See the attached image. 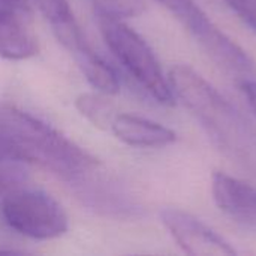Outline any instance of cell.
<instances>
[{"label":"cell","mask_w":256,"mask_h":256,"mask_svg":"<svg viewBox=\"0 0 256 256\" xmlns=\"http://www.w3.org/2000/svg\"><path fill=\"white\" fill-rule=\"evenodd\" d=\"M100 33L122 66L159 104L172 105L174 94L148 44L117 18L98 15Z\"/></svg>","instance_id":"obj_3"},{"label":"cell","mask_w":256,"mask_h":256,"mask_svg":"<svg viewBox=\"0 0 256 256\" xmlns=\"http://www.w3.org/2000/svg\"><path fill=\"white\" fill-rule=\"evenodd\" d=\"M33 3L51 24L58 42L70 52L86 42L69 6V0H33Z\"/></svg>","instance_id":"obj_9"},{"label":"cell","mask_w":256,"mask_h":256,"mask_svg":"<svg viewBox=\"0 0 256 256\" xmlns=\"http://www.w3.org/2000/svg\"><path fill=\"white\" fill-rule=\"evenodd\" d=\"M104 93H81L75 99V106L82 117H86L93 126L99 129L111 128V123L117 114L111 102Z\"/></svg>","instance_id":"obj_11"},{"label":"cell","mask_w":256,"mask_h":256,"mask_svg":"<svg viewBox=\"0 0 256 256\" xmlns=\"http://www.w3.org/2000/svg\"><path fill=\"white\" fill-rule=\"evenodd\" d=\"M96 14L108 18H129L136 16L144 10L142 0H90Z\"/></svg>","instance_id":"obj_12"},{"label":"cell","mask_w":256,"mask_h":256,"mask_svg":"<svg viewBox=\"0 0 256 256\" xmlns=\"http://www.w3.org/2000/svg\"><path fill=\"white\" fill-rule=\"evenodd\" d=\"M230 9L256 33V0H225Z\"/></svg>","instance_id":"obj_14"},{"label":"cell","mask_w":256,"mask_h":256,"mask_svg":"<svg viewBox=\"0 0 256 256\" xmlns=\"http://www.w3.org/2000/svg\"><path fill=\"white\" fill-rule=\"evenodd\" d=\"M27 177L26 171L16 162L0 160V196H6L21 188H24Z\"/></svg>","instance_id":"obj_13"},{"label":"cell","mask_w":256,"mask_h":256,"mask_svg":"<svg viewBox=\"0 0 256 256\" xmlns=\"http://www.w3.org/2000/svg\"><path fill=\"white\" fill-rule=\"evenodd\" d=\"M0 160L36 165L70 183L98 166V160L74 141L10 104H0Z\"/></svg>","instance_id":"obj_1"},{"label":"cell","mask_w":256,"mask_h":256,"mask_svg":"<svg viewBox=\"0 0 256 256\" xmlns=\"http://www.w3.org/2000/svg\"><path fill=\"white\" fill-rule=\"evenodd\" d=\"M162 224L170 231L178 248L192 256H232L236 249L220 234L190 213L178 208H165Z\"/></svg>","instance_id":"obj_5"},{"label":"cell","mask_w":256,"mask_h":256,"mask_svg":"<svg viewBox=\"0 0 256 256\" xmlns=\"http://www.w3.org/2000/svg\"><path fill=\"white\" fill-rule=\"evenodd\" d=\"M24 16L27 15L0 4V57L18 62L38 52V39Z\"/></svg>","instance_id":"obj_8"},{"label":"cell","mask_w":256,"mask_h":256,"mask_svg":"<svg viewBox=\"0 0 256 256\" xmlns=\"http://www.w3.org/2000/svg\"><path fill=\"white\" fill-rule=\"evenodd\" d=\"M2 213L14 231L33 240H52L63 236L69 228L62 206L40 190L21 188L6 195L2 202Z\"/></svg>","instance_id":"obj_4"},{"label":"cell","mask_w":256,"mask_h":256,"mask_svg":"<svg viewBox=\"0 0 256 256\" xmlns=\"http://www.w3.org/2000/svg\"><path fill=\"white\" fill-rule=\"evenodd\" d=\"M72 54L86 80L98 92L110 96V94H116L120 90V81L117 72L102 57H99L88 46L87 42H84L76 50H74Z\"/></svg>","instance_id":"obj_10"},{"label":"cell","mask_w":256,"mask_h":256,"mask_svg":"<svg viewBox=\"0 0 256 256\" xmlns=\"http://www.w3.org/2000/svg\"><path fill=\"white\" fill-rule=\"evenodd\" d=\"M238 87H240L242 93L244 94L250 110L254 111V114L256 116V80L254 76L242 78L238 81Z\"/></svg>","instance_id":"obj_15"},{"label":"cell","mask_w":256,"mask_h":256,"mask_svg":"<svg viewBox=\"0 0 256 256\" xmlns=\"http://www.w3.org/2000/svg\"><path fill=\"white\" fill-rule=\"evenodd\" d=\"M110 129L122 142L130 147L159 148L171 146L177 140V134L172 129L132 114H117Z\"/></svg>","instance_id":"obj_7"},{"label":"cell","mask_w":256,"mask_h":256,"mask_svg":"<svg viewBox=\"0 0 256 256\" xmlns=\"http://www.w3.org/2000/svg\"><path fill=\"white\" fill-rule=\"evenodd\" d=\"M216 206L242 222H256V188L226 172L216 171L212 178Z\"/></svg>","instance_id":"obj_6"},{"label":"cell","mask_w":256,"mask_h":256,"mask_svg":"<svg viewBox=\"0 0 256 256\" xmlns=\"http://www.w3.org/2000/svg\"><path fill=\"white\" fill-rule=\"evenodd\" d=\"M168 82L231 162L256 176V128L204 76L188 64L171 69Z\"/></svg>","instance_id":"obj_2"}]
</instances>
